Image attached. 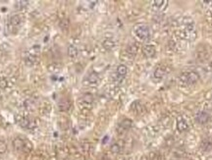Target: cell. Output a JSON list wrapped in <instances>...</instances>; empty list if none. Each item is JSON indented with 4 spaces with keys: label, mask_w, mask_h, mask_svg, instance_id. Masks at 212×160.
Returning a JSON list of instances; mask_svg holds the SVG:
<instances>
[{
    "label": "cell",
    "mask_w": 212,
    "mask_h": 160,
    "mask_svg": "<svg viewBox=\"0 0 212 160\" xmlns=\"http://www.w3.org/2000/svg\"><path fill=\"white\" fill-rule=\"evenodd\" d=\"M135 32L136 38H139L141 40H144V39L148 38L149 36V30L146 26H143V25H139V26H136L134 30Z\"/></svg>",
    "instance_id": "6da1fadb"
},
{
    "label": "cell",
    "mask_w": 212,
    "mask_h": 160,
    "mask_svg": "<svg viewBox=\"0 0 212 160\" xmlns=\"http://www.w3.org/2000/svg\"><path fill=\"white\" fill-rule=\"evenodd\" d=\"M196 120L197 123H199V124H206V123L209 121V114L206 113L204 111L199 112V113H197V115H196Z\"/></svg>",
    "instance_id": "7a4b0ae2"
},
{
    "label": "cell",
    "mask_w": 212,
    "mask_h": 160,
    "mask_svg": "<svg viewBox=\"0 0 212 160\" xmlns=\"http://www.w3.org/2000/svg\"><path fill=\"white\" fill-rule=\"evenodd\" d=\"M199 79V76L196 72H189V74H187L186 76V81L188 84H196Z\"/></svg>",
    "instance_id": "3957f363"
},
{
    "label": "cell",
    "mask_w": 212,
    "mask_h": 160,
    "mask_svg": "<svg viewBox=\"0 0 212 160\" xmlns=\"http://www.w3.org/2000/svg\"><path fill=\"white\" fill-rule=\"evenodd\" d=\"M13 147L16 150L21 151L24 150V147H25V141L24 139H20V137H16L15 139L13 141Z\"/></svg>",
    "instance_id": "277c9868"
},
{
    "label": "cell",
    "mask_w": 212,
    "mask_h": 160,
    "mask_svg": "<svg viewBox=\"0 0 212 160\" xmlns=\"http://www.w3.org/2000/svg\"><path fill=\"white\" fill-rule=\"evenodd\" d=\"M143 52L146 57H152L155 54V48L152 45H146L143 46Z\"/></svg>",
    "instance_id": "5b68a950"
},
{
    "label": "cell",
    "mask_w": 212,
    "mask_h": 160,
    "mask_svg": "<svg viewBox=\"0 0 212 160\" xmlns=\"http://www.w3.org/2000/svg\"><path fill=\"white\" fill-rule=\"evenodd\" d=\"M177 128L180 132H186V131H188L189 125L184 119H179V121L177 123Z\"/></svg>",
    "instance_id": "8992f818"
},
{
    "label": "cell",
    "mask_w": 212,
    "mask_h": 160,
    "mask_svg": "<svg viewBox=\"0 0 212 160\" xmlns=\"http://www.w3.org/2000/svg\"><path fill=\"white\" fill-rule=\"evenodd\" d=\"M21 22H22L21 17L19 15H14L10 18V25L12 27H19Z\"/></svg>",
    "instance_id": "52a82bcc"
},
{
    "label": "cell",
    "mask_w": 212,
    "mask_h": 160,
    "mask_svg": "<svg viewBox=\"0 0 212 160\" xmlns=\"http://www.w3.org/2000/svg\"><path fill=\"white\" fill-rule=\"evenodd\" d=\"M88 83L91 84V85H96V84L99 82V77H98V75L95 74V73H91V74L88 77Z\"/></svg>",
    "instance_id": "ba28073f"
},
{
    "label": "cell",
    "mask_w": 212,
    "mask_h": 160,
    "mask_svg": "<svg viewBox=\"0 0 212 160\" xmlns=\"http://www.w3.org/2000/svg\"><path fill=\"white\" fill-rule=\"evenodd\" d=\"M68 54L71 58H75L77 57L78 55V49L75 47L74 45H70L68 47Z\"/></svg>",
    "instance_id": "9c48e42d"
},
{
    "label": "cell",
    "mask_w": 212,
    "mask_h": 160,
    "mask_svg": "<svg viewBox=\"0 0 212 160\" xmlns=\"http://www.w3.org/2000/svg\"><path fill=\"white\" fill-rule=\"evenodd\" d=\"M132 125H133V123L129 119L124 120V121H122L121 124H120V126H121V128L123 130H129V129L132 127Z\"/></svg>",
    "instance_id": "30bf717a"
},
{
    "label": "cell",
    "mask_w": 212,
    "mask_h": 160,
    "mask_svg": "<svg viewBox=\"0 0 212 160\" xmlns=\"http://www.w3.org/2000/svg\"><path fill=\"white\" fill-rule=\"evenodd\" d=\"M201 147H202L203 150H209L212 147V142L209 139H204L201 144Z\"/></svg>",
    "instance_id": "8fae6325"
},
{
    "label": "cell",
    "mask_w": 212,
    "mask_h": 160,
    "mask_svg": "<svg viewBox=\"0 0 212 160\" xmlns=\"http://www.w3.org/2000/svg\"><path fill=\"white\" fill-rule=\"evenodd\" d=\"M70 108V102L68 100H62L59 102V109L62 111H66Z\"/></svg>",
    "instance_id": "7c38bea8"
},
{
    "label": "cell",
    "mask_w": 212,
    "mask_h": 160,
    "mask_svg": "<svg viewBox=\"0 0 212 160\" xmlns=\"http://www.w3.org/2000/svg\"><path fill=\"white\" fill-rule=\"evenodd\" d=\"M165 75V71L162 68H157L154 72V78L156 79H162Z\"/></svg>",
    "instance_id": "4fadbf2b"
},
{
    "label": "cell",
    "mask_w": 212,
    "mask_h": 160,
    "mask_svg": "<svg viewBox=\"0 0 212 160\" xmlns=\"http://www.w3.org/2000/svg\"><path fill=\"white\" fill-rule=\"evenodd\" d=\"M117 73H118L119 76L124 77V76L127 74V67L125 65H119L118 68H117Z\"/></svg>",
    "instance_id": "5bb4252c"
},
{
    "label": "cell",
    "mask_w": 212,
    "mask_h": 160,
    "mask_svg": "<svg viewBox=\"0 0 212 160\" xmlns=\"http://www.w3.org/2000/svg\"><path fill=\"white\" fill-rule=\"evenodd\" d=\"M110 150H111V152L114 153V154H118L120 151H121V145H120L119 144H113L112 145H111Z\"/></svg>",
    "instance_id": "9a60e30c"
},
{
    "label": "cell",
    "mask_w": 212,
    "mask_h": 160,
    "mask_svg": "<svg viewBox=\"0 0 212 160\" xmlns=\"http://www.w3.org/2000/svg\"><path fill=\"white\" fill-rule=\"evenodd\" d=\"M127 51H128V53H130V54L134 55V54H136V51H138V47H136L135 44L132 43V44H130V45L128 46Z\"/></svg>",
    "instance_id": "2e32d148"
},
{
    "label": "cell",
    "mask_w": 212,
    "mask_h": 160,
    "mask_svg": "<svg viewBox=\"0 0 212 160\" xmlns=\"http://www.w3.org/2000/svg\"><path fill=\"white\" fill-rule=\"evenodd\" d=\"M60 28L62 30H67L69 28V21L67 19H64V20H61L60 24H59Z\"/></svg>",
    "instance_id": "e0dca14e"
},
{
    "label": "cell",
    "mask_w": 212,
    "mask_h": 160,
    "mask_svg": "<svg viewBox=\"0 0 212 160\" xmlns=\"http://www.w3.org/2000/svg\"><path fill=\"white\" fill-rule=\"evenodd\" d=\"M83 101H85V102H86V103H88V104H90V103H91V102L93 101V96L91 94L88 93V94L83 95Z\"/></svg>",
    "instance_id": "ac0fdd59"
},
{
    "label": "cell",
    "mask_w": 212,
    "mask_h": 160,
    "mask_svg": "<svg viewBox=\"0 0 212 160\" xmlns=\"http://www.w3.org/2000/svg\"><path fill=\"white\" fill-rule=\"evenodd\" d=\"M103 45L105 46L106 49H111L114 47V43H113V41H111V40H105L104 43H103Z\"/></svg>",
    "instance_id": "d6986e66"
},
{
    "label": "cell",
    "mask_w": 212,
    "mask_h": 160,
    "mask_svg": "<svg viewBox=\"0 0 212 160\" xmlns=\"http://www.w3.org/2000/svg\"><path fill=\"white\" fill-rule=\"evenodd\" d=\"M6 150H7V145H6V144H5L4 142L0 141V154L4 153Z\"/></svg>",
    "instance_id": "ffe728a7"
},
{
    "label": "cell",
    "mask_w": 212,
    "mask_h": 160,
    "mask_svg": "<svg viewBox=\"0 0 212 160\" xmlns=\"http://www.w3.org/2000/svg\"><path fill=\"white\" fill-rule=\"evenodd\" d=\"M35 60L33 57H28L26 59V64L28 66H33V64H35Z\"/></svg>",
    "instance_id": "44dd1931"
},
{
    "label": "cell",
    "mask_w": 212,
    "mask_h": 160,
    "mask_svg": "<svg viewBox=\"0 0 212 160\" xmlns=\"http://www.w3.org/2000/svg\"><path fill=\"white\" fill-rule=\"evenodd\" d=\"M141 160H148V158H147L146 156H143V157L141 158Z\"/></svg>",
    "instance_id": "7402d4cb"
}]
</instances>
